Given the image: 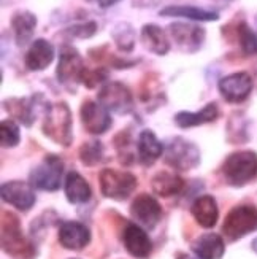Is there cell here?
<instances>
[{
	"instance_id": "obj_1",
	"label": "cell",
	"mask_w": 257,
	"mask_h": 259,
	"mask_svg": "<svg viewBox=\"0 0 257 259\" xmlns=\"http://www.w3.org/2000/svg\"><path fill=\"white\" fill-rule=\"evenodd\" d=\"M73 121L72 111L65 102H58L44 111L43 132L48 139L62 146H70L73 142Z\"/></svg>"
},
{
	"instance_id": "obj_2",
	"label": "cell",
	"mask_w": 257,
	"mask_h": 259,
	"mask_svg": "<svg viewBox=\"0 0 257 259\" xmlns=\"http://www.w3.org/2000/svg\"><path fill=\"white\" fill-rule=\"evenodd\" d=\"M222 175L232 186H244L257 177V154L254 151L232 153L222 164Z\"/></svg>"
},
{
	"instance_id": "obj_3",
	"label": "cell",
	"mask_w": 257,
	"mask_h": 259,
	"mask_svg": "<svg viewBox=\"0 0 257 259\" xmlns=\"http://www.w3.org/2000/svg\"><path fill=\"white\" fill-rule=\"evenodd\" d=\"M2 248L13 257L26 259L33 254L32 245L22 235L18 217L11 211L2 213Z\"/></svg>"
},
{
	"instance_id": "obj_4",
	"label": "cell",
	"mask_w": 257,
	"mask_h": 259,
	"mask_svg": "<svg viewBox=\"0 0 257 259\" xmlns=\"http://www.w3.org/2000/svg\"><path fill=\"white\" fill-rule=\"evenodd\" d=\"M100 191L105 197L115 200L127 199L137 188V178L129 172H119L115 168H104L98 177Z\"/></svg>"
},
{
	"instance_id": "obj_5",
	"label": "cell",
	"mask_w": 257,
	"mask_h": 259,
	"mask_svg": "<svg viewBox=\"0 0 257 259\" xmlns=\"http://www.w3.org/2000/svg\"><path fill=\"white\" fill-rule=\"evenodd\" d=\"M257 229V208L254 205H238L229 211L222 224V232L229 240H237Z\"/></svg>"
},
{
	"instance_id": "obj_6",
	"label": "cell",
	"mask_w": 257,
	"mask_h": 259,
	"mask_svg": "<svg viewBox=\"0 0 257 259\" xmlns=\"http://www.w3.org/2000/svg\"><path fill=\"white\" fill-rule=\"evenodd\" d=\"M64 174V162L59 156L48 154L40 165L30 172V185L41 191H58L61 188Z\"/></svg>"
},
{
	"instance_id": "obj_7",
	"label": "cell",
	"mask_w": 257,
	"mask_h": 259,
	"mask_svg": "<svg viewBox=\"0 0 257 259\" xmlns=\"http://www.w3.org/2000/svg\"><path fill=\"white\" fill-rule=\"evenodd\" d=\"M97 102L102 104L108 111L118 115L130 113L133 108V96L126 84L119 81H110L102 86L97 94Z\"/></svg>"
},
{
	"instance_id": "obj_8",
	"label": "cell",
	"mask_w": 257,
	"mask_h": 259,
	"mask_svg": "<svg viewBox=\"0 0 257 259\" xmlns=\"http://www.w3.org/2000/svg\"><path fill=\"white\" fill-rule=\"evenodd\" d=\"M169 33L176 48L187 54L197 53L202 48L207 35L202 26L192 22H172L169 26Z\"/></svg>"
},
{
	"instance_id": "obj_9",
	"label": "cell",
	"mask_w": 257,
	"mask_h": 259,
	"mask_svg": "<svg viewBox=\"0 0 257 259\" xmlns=\"http://www.w3.org/2000/svg\"><path fill=\"white\" fill-rule=\"evenodd\" d=\"M165 162L176 170H189L200 162L198 148L184 139L176 137L165 146Z\"/></svg>"
},
{
	"instance_id": "obj_10",
	"label": "cell",
	"mask_w": 257,
	"mask_h": 259,
	"mask_svg": "<svg viewBox=\"0 0 257 259\" xmlns=\"http://www.w3.org/2000/svg\"><path fill=\"white\" fill-rule=\"evenodd\" d=\"M84 61L81 54L78 53L70 45H64L59 54V64L56 69V76L58 81L69 89H72V84L80 83V76L84 70Z\"/></svg>"
},
{
	"instance_id": "obj_11",
	"label": "cell",
	"mask_w": 257,
	"mask_h": 259,
	"mask_svg": "<svg viewBox=\"0 0 257 259\" xmlns=\"http://www.w3.org/2000/svg\"><path fill=\"white\" fill-rule=\"evenodd\" d=\"M219 93L230 104H240L246 100L252 91V78L246 72L230 73L219 80Z\"/></svg>"
},
{
	"instance_id": "obj_12",
	"label": "cell",
	"mask_w": 257,
	"mask_h": 259,
	"mask_svg": "<svg viewBox=\"0 0 257 259\" xmlns=\"http://www.w3.org/2000/svg\"><path fill=\"white\" fill-rule=\"evenodd\" d=\"M80 116H81L84 129L92 135H100L111 127L110 111L102 104L94 102V100H86V102H83Z\"/></svg>"
},
{
	"instance_id": "obj_13",
	"label": "cell",
	"mask_w": 257,
	"mask_h": 259,
	"mask_svg": "<svg viewBox=\"0 0 257 259\" xmlns=\"http://www.w3.org/2000/svg\"><path fill=\"white\" fill-rule=\"evenodd\" d=\"M130 215L146 229H154L162 218V207L152 196L140 194L132 202Z\"/></svg>"
},
{
	"instance_id": "obj_14",
	"label": "cell",
	"mask_w": 257,
	"mask_h": 259,
	"mask_svg": "<svg viewBox=\"0 0 257 259\" xmlns=\"http://www.w3.org/2000/svg\"><path fill=\"white\" fill-rule=\"evenodd\" d=\"M41 100L43 97L40 94H35L29 99L27 97H10L4 100V107L15 119H18L26 127H29L32 126V122L37 119V111H38V105Z\"/></svg>"
},
{
	"instance_id": "obj_15",
	"label": "cell",
	"mask_w": 257,
	"mask_h": 259,
	"mask_svg": "<svg viewBox=\"0 0 257 259\" xmlns=\"http://www.w3.org/2000/svg\"><path fill=\"white\" fill-rule=\"evenodd\" d=\"M0 194L5 202H8L10 205H13L15 208L21 211H27L35 204V193H33L32 185H27L24 182H8L2 185Z\"/></svg>"
},
{
	"instance_id": "obj_16",
	"label": "cell",
	"mask_w": 257,
	"mask_h": 259,
	"mask_svg": "<svg viewBox=\"0 0 257 259\" xmlns=\"http://www.w3.org/2000/svg\"><path fill=\"white\" fill-rule=\"evenodd\" d=\"M59 242L67 250H83L91 242V231L78 221H65L59 228Z\"/></svg>"
},
{
	"instance_id": "obj_17",
	"label": "cell",
	"mask_w": 257,
	"mask_h": 259,
	"mask_svg": "<svg viewBox=\"0 0 257 259\" xmlns=\"http://www.w3.org/2000/svg\"><path fill=\"white\" fill-rule=\"evenodd\" d=\"M53 61H54V47L51 45V41L44 38H37L30 45V48L24 56L26 69L30 72H41L46 67H49Z\"/></svg>"
},
{
	"instance_id": "obj_18",
	"label": "cell",
	"mask_w": 257,
	"mask_h": 259,
	"mask_svg": "<svg viewBox=\"0 0 257 259\" xmlns=\"http://www.w3.org/2000/svg\"><path fill=\"white\" fill-rule=\"evenodd\" d=\"M122 242H124L126 250L133 257H138V259L148 257L152 250L148 234L144 232V229H141L138 224H127L124 232H122Z\"/></svg>"
},
{
	"instance_id": "obj_19",
	"label": "cell",
	"mask_w": 257,
	"mask_h": 259,
	"mask_svg": "<svg viewBox=\"0 0 257 259\" xmlns=\"http://www.w3.org/2000/svg\"><path fill=\"white\" fill-rule=\"evenodd\" d=\"M10 26L13 30V37L16 45L21 47H26L30 41L33 32L37 27V16L29 10H18L13 13L10 19Z\"/></svg>"
},
{
	"instance_id": "obj_20",
	"label": "cell",
	"mask_w": 257,
	"mask_h": 259,
	"mask_svg": "<svg viewBox=\"0 0 257 259\" xmlns=\"http://www.w3.org/2000/svg\"><path fill=\"white\" fill-rule=\"evenodd\" d=\"M137 153L138 159L144 165H152L164 153V145L158 140L152 131L144 129L140 132L137 140Z\"/></svg>"
},
{
	"instance_id": "obj_21",
	"label": "cell",
	"mask_w": 257,
	"mask_h": 259,
	"mask_svg": "<svg viewBox=\"0 0 257 259\" xmlns=\"http://www.w3.org/2000/svg\"><path fill=\"white\" fill-rule=\"evenodd\" d=\"M192 251L198 259H221L224 256L226 245L218 234H203L192 243Z\"/></svg>"
},
{
	"instance_id": "obj_22",
	"label": "cell",
	"mask_w": 257,
	"mask_h": 259,
	"mask_svg": "<svg viewBox=\"0 0 257 259\" xmlns=\"http://www.w3.org/2000/svg\"><path fill=\"white\" fill-rule=\"evenodd\" d=\"M219 116V108L216 102H210L207 104L202 110L192 113V111H180L175 116V122L178 127L187 129V127H195V126H202L207 122H213Z\"/></svg>"
},
{
	"instance_id": "obj_23",
	"label": "cell",
	"mask_w": 257,
	"mask_h": 259,
	"mask_svg": "<svg viewBox=\"0 0 257 259\" xmlns=\"http://www.w3.org/2000/svg\"><path fill=\"white\" fill-rule=\"evenodd\" d=\"M141 43L149 53L158 54V56H165L170 51V41L164 29H161L156 24H144L141 27Z\"/></svg>"
},
{
	"instance_id": "obj_24",
	"label": "cell",
	"mask_w": 257,
	"mask_h": 259,
	"mask_svg": "<svg viewBox=\"0 0 257 259\" xmlns=\"http://www.w3.org/2000/svg\"><path fill=\"white\" fill-rule=\"evenodd\" d=\"M191 211H192V217L195 218V221L202 228H207V229L213 228L219 218L218 204H216L215 197H211V196L197 197L191 207Z\"/></svg>"
},
{
	"instance_id": "obj_25",
	"label": "cell",
	"mask_w": 257,
	"mask_h": 259,
	"mask_svg": "<svg viewBox=\"0 0 257 259\" xmlns=\"http://www.w3.org/2000/svg\"><path fill=\"white\" fill-rule=\"evenodd\" d=\"M161 16L169 18H186L191 21H218L219 15L216 11H210L205 8H198L192 5H169L159 11Z\"/></svg>"
},
{
	"instance_id": "obj_26",
	"label": "cell",
	"mask_w": 257,
	"mask_h": 259,
	"mask_svg": "<svg viewBox=\"0 0 257 259\" xmlns=\"http://www.w3.org/2000/svg\"><path fill=\"white\" fill-rule=\"evenodd\" d=\"M65 196L69 199L70 204H84L92 196V189L89 186L86 180L78 174V172H70L65 177Z\"/></svg>"
},
{
	"instance_id": "obj_27",
	"label": "cell",
	"mask_w": 257,
	"mask_h": 259,
	"mask_svg": "<svg viewBox=\"0 0 257 259\" xmlns=\"http://www.w3.org/2000/svg\"><path fill=\"white\" fill-rule=\"evenodd\" d=\"M152 191L161 197H172L184 188V182L180 175L172 172H158L151 180Z\"/></svg>"
},
{
	"instance_id": "obj_28",
	"label": "cell",
	"mask_w": 257,
	"mask_h": 259,
	"mask_svg": "<svg viewBox=\"0 0 257 259\" xmlns=\"http://www.w3.org/2000/svg\"><path fill=\"white\" fill-rule=\"evenodd\" d=\"M111 38L116 43L118 50L122 53H130L135 48V40H137L135 29L126 21L118 22V24L111 29Z\"/></svg>"
},
{
	"instance_id": "obj_29",
	"label": "cell",
	"mask_w": 257,
	"mask_h": 259,
	"mask_svg": "<svg viewBox=\"0 0 257 259\" xmlns=\"http://www.w3.org/2000/svg\"><path fill=\"white\" fill-rule=\"evenodd\" d=\"M80 159L84 165L92 167L104 161V145L100 140L86 142L80 148Z\"/></svg>"
},
{
	"instance_id": "obj_30",
	"label": "cell",
	"mask_w": 257,
	"mask_h": 259,
	"mask_svg": "<svg viewBox=\"0 0 257 259\" xmlns=\"http://www.w3.org/2000/svg\"><path fill=\"white\" fill-rule=\"evenodd\" d=\"M238 43L243 54L246 56H255L257 54V33L246 24V22H240L237 27Z\"/></svg>"
},
{
	"instance_id": "obj_31",
	"label": "cell",
	"mask_w": 257,
	"mask_h": 259,
	"mask_svg": "<svg viewBox=\"0 0 257 259\" xmlns=\"http://www.w3.org/2000/svg\"><path fill=\"white\" fill-rule=\"evenodd\" d=\"M0 140H2L4 148H13L21 140L19 135V127L13 121H2L0 124Z\"/></svg>"
},
{
	"instance_id": "obj_32",
	"label": "cell",
	"mask_w": 257,
	"mask_h": 259,
	"mask_svg": "<svg viewBox=\"0 0 257 259\" xmlns=\"http://www.w3.org/2000/svg\"><path fill=\"white\" fill-rule=\"evenodd\" d=\"M108 72L104 67H98V69H87L84 67V70L80 76V83L84 84L87 89H94L98 84H102L108 80Z\"/></svg>"
},
{
	"instance_id": "obj_33",
	"label": "cell",
	"mask_w": 257,
	"mask_h": 259,
	"mask_svg": "<svg viewBox=\"0 0 257 259\" xmlns=\"http://www.w3.org/2000/svg\"><path fill=\"white\" fill-rule=\"evenodd\" d=\"M97 22L95 21H86V22H80V24H75V26H70L69 29H65V33L67 35H70L73 38H91L97 33Z\"/></svg>"
},
{
	"instance_id": "obj_34",
	"label": "cell",
	"mask_w": 257,
	"mask_h": 259,
	"mask_svg": "<svg viewBox=\"0 0 257 259\" xmlns=\"http://www.w3.org/2000/svg\"><path fill=\"white\" fill-rule=\"evenodd\" d=\"M87 2H91V4H94V5H97L98 8H110V7H113V5H116L119 0H87Z\"/></svg>"
},
{
	"instance_id": "obj_35",
	"label": "cell",
	"mask_w": 257,
	"mask_h": 259,
	"mask_svg": "<svg viewBox=\"0 0 257 259\" xmlns=\"http://www.w3.org/2000/svg\"><path fill=\"white\" fill-rule=\"evenodd\" d=\"M176 259H198V257H194L191 254H184V253H178Z\"/></svg>"
},
{
	"instance_id": "obj_36",
	"label": "cell",
	"mask_w": 257,
	"mask_h": 259,
	"mask_svg": "<svg viewBox=\"0 0 257 259\" xmlns=\"http://www.w3.org/2000/svg\"><path fill=\"white\" fill-rule=\"evenodd\" d=\"M252 250H254V251L257 253V239H255V240L252 242Z\"/></svg>"
},
{
	"instance_id": "obj_37",
	"label": "cell",
	"mask_w": 257,
	"mask_h": 259,
	"mask_svg": "<svg viewBox=\"0 0 257 259\" xmlns=\"http://www.w3.org/2000/svg\"><path fill=\"white\" fill-rule=\"evenodd\" d=\"M224 2H230V0H224Z\"/></svg>"
}]
</instances>
